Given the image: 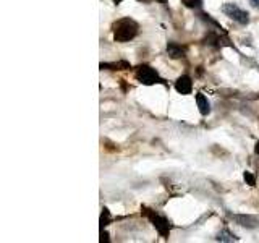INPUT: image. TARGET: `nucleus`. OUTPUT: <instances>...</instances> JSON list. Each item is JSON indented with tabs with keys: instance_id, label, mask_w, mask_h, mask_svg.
Segmentation results:
<instances>
[{
	"instance_id": "obj_11",
	"label": "nucleus",
	"mask_w": 259,
	"mask_h": 243,
	"mask_svg": "<svg viewBox=\"0 0 259 243\" xmlns=\"http://www.w3.org/2000/svg\"><path fill=\"white\" fill-rule=\"evenodd\" d=\"M245 180H246L249 185H254V183H256V182H254V177L251 175L249 172H245Z\"/></svg>"
},
{
	"instance_id": "obj_4",
	"label": "nucleus",
	"mask_w": 259,
	"mask_h": 243,
	"mask_svg": "<svg viewBox=\"0 0 259 243\" xmlns=\"http://www.w3.org/2000/svg\"><path fill=\"white\" fill-rule=\"evenodd\" d=\"M146 211V214H148V217L151 219V222L154 224V227L159 230V233L160 235H167L168 233V222L165 221L164 217H160V216H157V214H154V213H151L149 209H144Z\"/></svg>"
},
{
	"instance_id": "obj_7",
	"label": "nucleus",
	"mask_w": 259,
	"mask_h": 243,
	"mask_svg": "<svg viewBox=\"0 0 259 243\" xmlns=\"http://www.w3.org/2000/svg\"><path fill=\"white\" fill-rule=\"evenodd\" d=\"M196 102H198L199 112L202 113V115H207V113L210 112V104L207 101V97L199 93V94H196Z\"/></svg>"
},
{
	"instance_id": "obj_12",
	"label": "nucleus",
	"mask_w": 259,
	"mask_h": 243,
	"mask_svg": "<svg viewBox=\"0 0 259 243\" xmlns=\"http://www.w3.org/2000/svg\"><path fill=\"white\" fill-rule=\"evenodd\" d=\"M249 2H251V5H253V7L259 8V0H249Z\"/></svg>"
},
{
	"instance_id": "obj_5",
	"label": "nucleus",
	"mask_w": 259,
	"mask_h": 243,
	"mask_svg": "<svg viewBox=\"0 0 259 243\" xmlns=\"http://www.w3.org/2000/svg\"><path fill=\"white\" fill-rule=\"evenodd\" d=\"M175 89L180 94H190L193 89V81L190 76H180L175 81Z\"/></svg>"
},
{
	"instance_id": "obj_6",
	"label": "nucleus",
	"mask_w": 259,
	"mask_h": 243,
	"mask_svg": "<svg viewBox=\"0 0 259 243\" xmlns=\"http://www.w3.org/2000/svg\"><path fill=\"white\" fill-rule=\"evenodd\" d=\"M167 54L170 59H182V57L185 55V51L182 46H178L175 43H168L167 46Z\"/></svg>"
},
{
	"instance_id": "obj_1",
	"label": "nucleus",
	"mask_w": 259,
	"mask_h": 243,
	"mask_svg": "<svg viewBox=\"0 0 259 243\" xmlns=\"http://www.w3.org/2000/svg\"><path fill=\"white\" fill-rule=\"evenodd\" d=\"M138 29H140V26H138L136 21L130 20V18L118 20L112 26L113 39H115L117 43H128V40H132L138 34Z\"/></svg>"
},
{
	"instance_id": "obj_10",
	"label": "nucleus",
	"mask_w": 259,
	"mask_h": 243,
	"mask_svg": "<svg viewBox=\"0 0 259 243\" xmlns=\"http://www.w3.org/2000/svg\"><path fill=\"white\" fill-rule=\"evenodd\" d=\"M109 222V211L107 209H104V213H102V217H101V225H107Z\"/></svg>"
},
{
	"instance_id": "obj_8",
	"label": "nucleus",
	"mask_w": 259,
	"mask_h": 243,
	"mask_svg": "<svg viewBox=\"0 0 259 243\" xmlns=\"http://www.w3.org/2000/svg\"><path fill=\"white\" fill-rule=\"evenodd\" d=\"M221 241H237V237H235L233 233H230L229 230H224L219 233V237H217Z\"/></svg>"
},
{
	"instance_id": "obj_3",
	"label": "nucleus",
	"mask_w": 259,
	"mask_h": 243,
	"mask_svg": "<svg viewBox=\"0 0 259 243\" xmlns=\"http://www.w3.org/2000/svg\"><path fill=\"white\" fill-rule=\"evenodd\" d=\"M222 12L227 16H229V18H232V20H235L237 23L243 24V26L249 23V15L245 10H241V8L238 5H235V4H225L222 7Z\"/></svg>"
},
{
	"instance_id": "obj_9",
	"label": "nucleus",
	"mask_w": 259,
	"mask_h": 243,
	"mask_svg": "<svg viewBox=\"0 0 259 243\" xmlns=\"http://www.w3.org/2000/svg\"><path fill=\"white\" fill-rule=\"evenodd\" d=\"M183 4L188 8H199L202 5V0H183Z\"/></svg>"
},
{
	"instance_id": "obj_13",
	"label": "nucleus",
	"mask_w": 259,
	"mask_h": 243,
	"mask_svg": "<svg viewBox=\"0 0 259 243\" xmlns=\"http://www.w3.org/2000/svg\"><path fill=\"white\" fill-rule=\"evenodd\" d=\"M107 237H109V235L102 232V238H101V241H109V238H107Z\"/></svg>"
},
{
	"instance_id": "obj_2",
	"label": "nucleus",
	"mask_w": 259,
	"mask_h": 243,
	"mask_svg": "<svg viewBox=\"0 0 259 243\" xmlns=\"http://www.w3.org/2000/svg\"><path fill=\"white\" fill-rule=\"evenodd\" d=\"M135 76H136L138 81H140V83H143L146 86H151V85L159 83V81H160L157 71L154 68H151L149 65H140V67L136 68Z\"/></svg>"
},
{
	"instance_id": "obj_14",
	"label": "nucleus",
	"mask_w": 259,
	"mask_h": 243,
	"mask_svg": "<svg viewBox=\"0 0 259 243\" xmlns=\"http://www.w3.org/2000/svg\"><path fill=\"white\" fill-rule=\"evenodd\" d=\"M157 2H160V4H165V2H167V0H157Z\"/></svg>"
}]
</instances>
